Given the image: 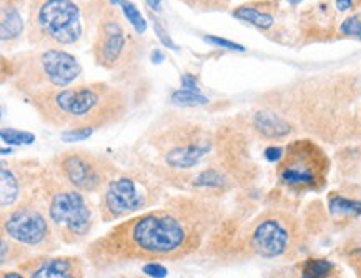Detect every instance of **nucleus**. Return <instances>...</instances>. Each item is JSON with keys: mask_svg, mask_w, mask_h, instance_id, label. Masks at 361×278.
Returning <instances> with one entry per match:
<instances>
[{"mask_svg": "<svg viewBox=\"0 0 361 278\" xmlns=\"http://www.w3.org/2000/svg\"><path fill=\"white\" fill-rule=\"evenodd\" d=\"M143 273L152 278H165L169 270L159 262H148L143 265Z\"/></svg>", "mask_w": 361, "mask_h": 278, "instance_id": "c85d7f7f", "label": "nucleus"}, {"mask_svg": "<svg viewBox=\"0 0 361 278\" xmlns=\"http://www.w3.org/2000/svg\"><path fill=\"white\" fill-rule=\"evenodd\" d=\"M255 105L283 115L298 135L335 147L348 145L353 143L361 107V71L296 78L263 92Z\"/></svg>", "mask_w": 361, "mask_h": 278, "instance_id": "7ed1b4c3", "label": "nucleus"}, {"mask_svg": "<svg viewBox=\"0 0 361 278\" xmlns=\"http://www.w3.org/2000/svg\"><path fill=\"white\" fill-rule=\"evenodd\" d=\"M353 143H361V107H360L358 117H356V127H355Z\"/></svg>", "mask_w": 361, "mask_h": 278, "instance_id": "f704fd0d", "label": "nucleus"}, {"mask_svg": "<svg viewBox=\"0 0 361 278\" xmlns=\"http://www.w3.org/2000/svg\"><path fill=\"white\" fill-rule=\"evenodd\" d=\"M268 278H343L335 262L325 257H307L291 265L276 268Z\"/></svg>", "mask_w": 361, "mask_h": 278, "instance_id": "6ab92c4d", "label": "nucleus"}, {"mask_svg": "<svg viewBox=\"0 0 361 278\" xmlns=\"http://www.w3.org/2000/svg\"><path fill=\"white\" fill-rule=\"evenodd\" d=\"M92 52L99 67L105 71H122L137 62L142 49L135 35L123 25L115 8L107 6L95 27Z\"/></svg>", "mask_w": 361, "mask_h": 278, "instance_id": "ddd939ff", "label": "nucleus"}, {"mask_svg": "<svg viewBox=\"0 0 361 278\" xmlns=\"http://www.w3.org/2000/svg\"><path fill=\"white\" fill-rule=\"evenodd\" d=\"M105 7L104 0H29L27 40L35 49L78 45Z\"/></svg>", "mask_w": 361, "mask_h": 278, "instance_id": "423d86ee", "label": "nucleus"}, {"mask_svg": "<svg viewBox=\"0 0 361 278\" xmlns=\"http://www.w3.org/2000/svg\"><path fill=\"white\" fill-rule=\"evenodd\" d=\"M242 119L255 140L279 142L298 135V132H296L290 120H286L283 115L273 112L270 109L255 105L252 112L242 115Z\"/></svg>", "mask_w": 361, "mask_h": 278, "instance_id": "dca6fc26", "label": "nucleus"}, {"mask_svg": "<svg viewBox=\"0 0 361 278\" xmlns=\"http://www.w3.org/2000/svg\"><path fill=\"white\" fill-rule=\"evenodd\" d=\"M154 29H155V34H157V37H159V39L161 40V44L166 45V47H169V49H173V50H177V49H178L177 45H175V42H173L172 39H170L169 34H166L165 29H164V27L160 25V22L157 20V18H154Z\"/></svg>", "mask_w": 361, "mask_h": 278, "instance_id": "7c9ffc66", "label": "nucleus"}, {"mask_svg": "<svg viewBox=\"0 0 361 278\" xmlns=\"http://www.w3.org/2000/svg\"><path fill=\"white\" fill-rule=\"evenodd\" d=\"M276 180L291 193L320 192L331 172V159L312 137H293L276 162Z\"/></svg>", "mask_w": 361, "mask_h": 278, "instance_id": "9d476101", "label": "nucleus"}, {"mask_svg": "<svg viewBox=\"0 0 361 278\" xmlns=\"http://www.w3.org/2000/svg\"><path fill=\"white\" fill-rule=\"evenodd\" d=\"M205 42H208V44H214V45H216V47H224L228 50H240V52H243L245 50V47H242L240 44H235V42H230L226 39H220V37L208 35V37H205Z\"/></svg>", "mask_w": 361, "mask_h": 278, "instance_id": "c756f323", "label": "nucleus"}, {"mask_svg": "<svg viewBox=\"0 0 361 278\" xmlns=\"http://www.w3.org/2000/svg\"><path fill=\"white\" fill-rule=\"evenodd\" d=\"M286 2H288L291 7H296V6H298V4H302L303 0H286Z\"/></svg>", "mask_w": 361, "mask_h": 278, "instance_id": "e433bc0d", "label": "nucleus"}, {"mask_svg": "<svg viewBox=\"0 0 361 278\" xmlns=\"http://www.w3.org/2000/svg\"><path fill=\"white\" fill-rule=\"evenodd\" d=\"M224 222L215 197L178 193L159 207L115 224L85 248V260L97 273L132 262H177L202 252Z\"/></svg>", "mask_w": 361, "mask_h": 278, "instance_id": "f257e3e1", "label": "nucleus"}, {"mask_svg": "<svg viewBox=\"0 0 361 278\" xmlns=\"http://www.w3.org/2000/svg\"><path fill=\"white\" fill-rule=\"evenodd\" d=\"M30 255H34V250L2 235V240H0V263H2V268H6V265H18L22 260L29 258Z\"/></svg>", "mask_w": 361, "mask_h": 278, "instance_id": "4be33fe9", "label": "nucleus"}, {"mask_svg": "<svg viewBox=\"0 0 361 278\" xmlns=\"http://www.w3.org/2000/svg\"><path fill=\"white\" fill-rule=\"evenodd\" d=\"M328 212L335 220H348L361 217V200L333 192L328 197Z\"/></svg>", "mask_w": 361, "mask_h": 278, "instance_id": "412c9836", "label": "nucleus"}, {"mask_svg": "<svg viewBox=\"0 0 361 278\" xmlns=\"http://www.w3.org/2000/svg\"><path fill=\"white\" fill-rule=\"evenodd\" d=\"M303 243L302 224L293 213L281 208H267L242 229H231L228 222H221L203 248L210 255H216L220 250H235L237 257L279 260L296 257L303 250Z\"/></svg>", "mask_w": 361, "mask_h": 278, "instance_id": "39448f33", "label": "nucleus"}, {"mask_svg": "<svg viewBox=\"0 0 361 278\" xmlns=\"http://www.w3.org/2000/svg\"><path fill=\"white\" fill-rule=\"evenodd\" d=\"M45 165L34 159L0 162V207L8 210L40 190Z\"/></svg>", "mask_w": 361, "mask_h": 278, "instance_id": "4468645a", "label": "nucleus"}, {"mask_svg": "<svg viewBox=\"0 0 361 278\" xmlns=\"http://www.w3.org/2000/svg\"><path fill=\"white\" fill-rule=\"evenodd\" d=\"M0 230L4 237L25 245L35 253L57 252L62 245L49 219L40 190L0 213Z\"/></svg>", "mask_w": 361, "mask_h": 278, "instance_id": "9b49d317", "label": "nucleus"}, {"mask_svg": "<svg viewBox=\"0 0 361 278\" xmlns=\"http://www.w3.org/2000/svg\"><path fill=\"white\" fill-rule=\"evenodd\" d=\"M120 7H122V12L125 13V18L128 20V24L133 27V30H135L137 34L142 35L143 32L147 30V22L135 4L130 2V0H120Z\"/></svg>", "mask_w": 361, "mask_h": 278, "instance_id": "b1692460", "label": "nucleus"}, {"mask_svg": "<svg viewBox=\"0 0 361 278\" xmlns=\"http://www.w3.org/2000/svg\"><path fill=\"white\" fill-rule=\"evenodd\" d=\"M110 2H112V4H118L120 0H110Z\"/></svg>", "mask_w": 361, "mask_h": 278, "instance_id": "4c0bfd02", "label": "nucleus"}, {"mask_svg": "<svg viewBox=\"0 0 361 278\" xmlns=\"http://www.w3.org/2000/svg\"><path fill=\"white\" fill-rule=\"evenodd\" d=\"M165 187L142 167L118 172L102 190L99 207L102 222L110 224L159 207L166 197Z\"/></svg>", "mask_w": 361, "mask_h": 278, "instance_id": "1a4fd4ad", "label": "nucleus"}, {"mask_svg": "<svg viewBox=\"0 0 361 278\" xmlns=\"http://www.w3.org/2000/svg\"><path fill=\"white\" fill-rule=\"evenodd\" d=\"M182 85L185 87V90L198 92V83L195 80V77H192L190 73H185V75L182 77Z\"/></svg>", "mask_w": 361, "mask_h": 278, "instance_id": "473e14b6", "label": "nucleus"}, {"mask_svg": "<svg viewBox=\"0 0 361 278\" xmlns=\"http://www.w3.org/2000/svg\"><path fill=\"white\" fill-rule=\"evenodd\" d=\"M338 34L343 39H356L361 40V16L360 13H353L348 16L341 24L338 25Z\"/></svg>", "mask_w": 361, "mask_h": 278, "instance_id": "393cba45", "label": "nucleus"}, {"mask_svg": "<svg viewBox=\"0 0 361 278\" xmlns=\"http://www.w3.org/2000/svg\"><path fill=\"white\" fill-rule=\"evenodd\" d=\"M172 102L178 105H187V107H198L208 104V99L205 95H202L200 92H190V90H177L172 94Z\"/></svg>", "mask_w": 361, "mask_h": 278, "instance_id": "bb28decb", "label": "nucleus"}, {"mask_svg": "<svg viewBox=\"0 0 361 278\" xmlns=\"http://www.w3.org/2000/svg\"><path fill=\"white\" fill-rule=\"evenodd\" d=\"M50 169L59 179L80 190L85 195L99 193L120 169L109 157L85 150V148H68L52 157Z\"/></svg>", "mask_w": 361, "mask_h": 278, "instance_id": "f8f14e48", "label": "nucleus"}, {"mask_svg": "<svg viewBox=\"0 0 361 278\" xmlns=\"http://www.w3.org/2000/svg\"><path fill=\"white\" fill-rule=\"evenodd\" d=\"M94 132L95 131H92V128H71V131L62 132V138L66 142H80L89 138Z\"/></svg>", "mask_w": 361, "mask_h": 278, "instance_id": "cd10ccee", "label": "nucleus"}, {"mask_svg": "<svg viewBox=\"0 0 361 278\" xmlns=\"http://www.w3.org/2000/svg\"><path fill=\"white\" fill-rule=\"evenodd\" d=\"M338 255L353 270L356 278H361V231L353 234L338 248Z\"/></svg>", "mask_w": 361, "mask_h": 278, "instance_id": "5701e85b", "label": "nucleus"}, {"mask_svg": "<svg viewBox=\"0 0 361 278\" xmlns=\"http://www.w3.org/2000/svg\"><path fill=\"white\" fill-rule=\"evenodd\" d=\"M27 0H0V40L4 49H13L27 34L24 7Z\"/></svg>", "mask_w": 361, "mask_h": 278, "instance_id": "a211bd4d", "label": "nucleus"}, {"mask_svg": "<svg viewBox=\"0 0 361 278\" xmlns=\"http://www.w3.org/2000/svg\"><path fill=\"white\" fill-rule=\"evenodd\" d=\"M280 12L279 0H255L243 4L233 11V17L262 32H270L276 25V13Z\"/></svg>", "mask_w": 361, "mask_h": 278, "instance_id": "aec40b11", "label": "nucleus"}, {"mask_svg": "<svg viewBox=\"0 0 361 278\" xmlns=\"http://www.w3.org/2000/svg\"><path fill=\"white\" fill-rule=\"evenodd\" d=\"M333 6L338 12L346 13L356 7V0H333Z\"/></svg>", "mask_w": 361, "mask_h": 278, "instance_id": "2f4dec72", "label": "nucleus"}, {"mask_svg": "<svg viewBox=\"0 0 361 278\" xmlns=\"http://www.w3.org/2000/svg\"><path fill=\"white\" fill-rule=\"evenodd\" d=\"M29 278H87V260L80 255L34 253L17 265Z\"/></svg>", "mask_w": 361, "mask_h": 278, "instance_id": "2eb2a0df", "label": "nucleus"}, {"mask_svg": "<svg viewBox=\"0 0 361 278\" xmlns=\"http://www.w3.org/2000/svg\"><path fill=\"white\" fill-rule=\"evenodd\" d=\"M40 193L60 242L78 245L90 237L95 226L94 205L85 193L59 179L49 164L42 175Z\"/></svg>", "mask_w": 361, "mask_h": 278, "instance_id": "6e6552de", "label": "nucleus"}, {"mask_svg": "<svg viewBox=\"0 0 361 278\" xmlns=\"http://www.w3.org/2000/svg\"><path fill=\"white\" fill-rule=\"evenodd\" d=\"M42 122L54 128H99L122 122L130 109V97L123 87L109 82L73 83L67 89L30 99Z\"/></svg>", "mask_w": 361, "mask_h": 278, "instance_id": "20e7f679", "label": "nucleus"}, {"mask_svg": "<svg viewBox=\"0 0 361 278\" xmlns=\"http://www.w3.org/2000/svg\"><path fill=\"white\" fill-rule=\"evenodd\" d=\"M138 164L164 185L215 197L240 187L225 160L216 128L166 112L133 147Z\"/></svg>", "mask_w": 361, "mask_h": 278, "instance_id": "f03ea898", "label": "nucleus"}, {"mask_svg": "<svg viewBox=\"0 0 361 278\" xmlns=\"http://www.w3.org/2000/svg\"><path fill=\"white\" fill-rule=\"evenodd\" d=\"M2 140L8 143V145H30L35 142V135L25 131H17V128H7L4 127L2 132Z\"/></svg>", "mask_w": 361, "mask_h": 278, "instance_id": "a878e982", "label": "nucleus"}, {"mask_svg": "<svg viewBox=\"0 0 361 278\" xmlns=\"http://www.w3.org/2000/svg\"><path fill=\"white\" fill-rule=\"evenodd\" d=\"M145 2L148 4V7H150V8H155V11H160L161 0H145Z\"/></svg>", "mask_w": 361, "mask_h": 278, "instance_id": "c9c22d12", "label": "nucleus"}, {"mask_svg": "<svg viewBox=\"0 0 361 278\" xmlns=\"http://www.w3.org/2000/svg\"><path fill=\"white\" fill-rule=\"evenodd\" d=\"M0 278H29V277L24 275L20 270H6V268H2V272H0Z\"/></svg>", "mask_w": 361, "mask_h": 278, "instance_id": "72a5a7b5", "label": "nucleus"}, {"mask_svg": "<svg viewBox=\"0 0 361 278\" xmlns=\"http://www.w3.org/2000/svg\"><path fill=\"white\" fill-rule=\"evenodd\" d=\"M7 62L12 89L27 100L67 89L82 77L80 62L75 55L63 49L29 50L8 59Z\"/></svg>", "mask_w": 361, "mask_h": 278, "instance_id": "0eeeda50", "label": "nucleus"}, {"mask_svg": "<svg viewBox=\"0 0 361 278\" xmlns=\"http://www.w3.org/2000/svg\"><path fill=\"white\" fill-rule=\"evenodd\" d=\"M335 6L330 2H318L300 13V39L303 42H326L338 34Z\"/></svg>", "mask_w": 361, "mask_h": 278, "instance_id": "f3484780", "label": "nucleus"}]
</instances>
